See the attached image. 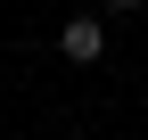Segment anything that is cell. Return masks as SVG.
<instances>
[{"label": "cell", "mask_w": 148, "mask_h": 140, "mask_svg": "<svg viewBox=\"0 0 148 140\" xmlns=\"http://www.w3.org/2000/svg\"><path fill=\"white\" fill-rule=\"evenodd\" d=\"M58 58L66 66H99L107 58V25H99V16H66V25H58Z\"/></svg>", "instance_id": "6da1fadb"}, {"label": "cell", "mask_w": 148, "mask_h": 140, "mask_svg": "<svg viewBox=\"0 0 148 140\" xmlns=\"http://www.w3.org/2000/svg\"><path fill=\"white\" fill-rule=\"evenodd\" d=\"M132 8H140V0H107V16H132Z\"/></svg>", "instance_id": "7a4b0ae2"}]
</instances>
